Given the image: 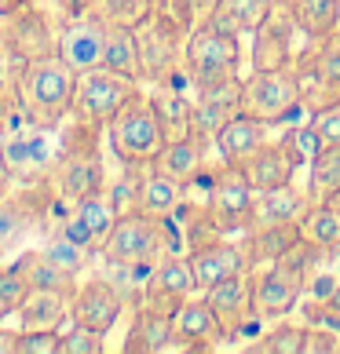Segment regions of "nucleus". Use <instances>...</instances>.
Wrapping results in <instances>:
<instances>
[{"mask_svg": "<svg viewBox=\"0 0 340 354\" xmlns=\"http://www.w3.org/2000/svg\"><path fill=\"white\" fill-rule=\"evenodd\" d=\"M73 88H77V73L59 59V51L30 59L19 73L22 113L30 117L33 124L59 128L73 113Z\"/></svg>", "mask_w": 340, "mask_h": 354, "instance_id": "f257e3e1", "label": "nucleus"}, {"mask_svg": "<svg viewBox=\"0 0 340 354\" xmlns=\"http://www.w3.org/2000/svg\"><path fill=\"white\" fill-rule=\"evenodd\" d=\"M107 142H110V153L121 165L147 168V165L158 161V153L165 150L168 139L158 124V113H154L150 99L143 95V91H136V95L114 113V121L107 124Z\"/></svg>", "mask_w": 340, "mask_h": 354, "instance_id": "f03ea898", "label": "nucleus"}, {"mask_svg": "<svg viewBox=\"0 0 340 354\" xmlns=\"http://www.w3.org/2000/svg\"><path fill=\"white\" fill-rule=\"evenodd\" d=\"M208 219L220 234H249L256 212V187L242 161H220L205 194Z\"/></svg>", "mask_w": 340, "mask_h": 354, "instance_id": "7ed1b4c3", "label": "nucleus"}, {"mask_svg": "<svg viewBox=\"0 0 340 354\" xmlns=\"http://www.w3.org/2000/svg\"><path fill=\"white\" fill-rule=\"evenodd\" d=\"M242 37L205 22L187 33L183 41V73L190 84H213L227 77H242Z\"/></svg>", "mask_w": 340, "mask_h": 354, "instance_id": "20e7f679", "label": "nucleus"}, {"mask_svg": "<svg viewBox=\"0 0 340 354\" xmlns=\"http://www.w3.org/2000/svg\"><path fill=\"white\" fill-rule=\"evenodd\" d=\"M304 110L300 102V84L293 66L282 70H253L242 77V113L267 124H285Z\"/></svg>", "mask_w": 340, "mask_h": 354, "instance_id": "39448f33", "label": "nucleus"}, {"mask_svg": "<svg viewBox=\"0 0 340 354\" xmlns=\"http://www.w3.org/2000/svg\"><path fill=\"white\" fill-rule=\"evenodd\" d=\"M168 245H172V238H168V219L132 212V216L117 219L114 234L102 245V256L114 259V263H128V267L147 270L168 252Z\"/></svg>", "mask_w": 340, "mask_h": 354, "instance_id": "423d86ee", "label": "nucleus"}, {"mask_svg": "<svg viewBox=\"0 0 340 354\" xmlns=\"http://www.w3.org/2000/svg\"><path fill=\"white\" fill-rule=\"evenodd\" d=\"M139 91V81L125 73H114L107 66H96L88 73H77V88H73V121H84L91 128H107L114 121V113L125 106Z\"/></svg>", "mask_w": 340, "mask_h": 354, "instance_id": "0eeeda50", "label": "nucleus"}, {"mask_svg": "<svg viewBox=\"0 0 340 354\" xmlns=\"http://www.w3.org/2000/svg\"><path fill=\"white\" fill-rule=\"evenodd\" d=\"M183 41L187 33H179L168 19H161L158 11L136 26V48H139V70L143 81H168V77L183 73Z\"/></svg>", "mask_w": 340, "mask_h": 354, "instance_id": "6e6552de", "label": "nucleus"}, {"mask_svg": "<svg viewBox=\"0 0 340 354\" xmlns=\"http://www.w3.org/2000/svg\"><path fill=\"white\" fill-rule=\"evenodd\" d=\"M48 132L51 128L30 121L26 132H15V136H8L4 142H0V157H4V168L11 172V179L33 187V183H44L51 176L59 153H55V147H51Z\"/></svg>", "mask_w": 340, "mask_h": 354, "instance_id": "1a4fd4ad", "label": "nucleus"}, {"mask_svg": "<svg viewBox=\"0 0 340 354\" xmlns=\"http://www.w3.org/2000/svg\"><path fill=\"white\" fill-rule=\"evenodd\" d=\"M307 274L289 259L267 263L264 270H256V318L260 322H282L285 314H293L304 299Z\"/></svg>", "mask_w": 340, "mask_h": 354, "instance_id": "9d476101", "label": "nucleus"}, {"mask_svg": "<svg viewBox=\"0 0 340 354\" xmlns=\"http://www.w3.org/2000/svg\"><path fill=\"white\" fill-rule=\"evenodd\" d=\"M296 37H304V30L296 26L293 11H289V0H278L274 4V11L267 15V22L260 26V30L253 33V70H282V66H293L296 55L304 48L296 44Z\"/></svg>", "mask_w": 340, "mask_h": 354, "instance_id": "9b49d317", "label": "nucleus"}, {"mask_svg": "<svg viewBox=\"0 0 340 354\" xmlns=\"http://www.w3.org/2000/svg\"><path fill=\"white\" fill-rule=\"evenodd\" d=\"M202 296L208 299V307L216 310L220 325L227 329V339L245 333L256 322V270L253 267H242V270L227 274L224 281L205 288Z\"/></svg>", "mask_w": 340, "mask_h": 354, "instance_id": "f8f14e48", "label": "nucleus"}, {"mask_svg": "<svg viewBox=\"0 0 340 354\" xmlns=\"http://www.w3.org/2000/svg\"><path fill=\"white\" fill-rule=\"evenodd\" d=\"M125 296L114 288L110 278H88L77 285V292L70 296V322L88 325V329L110 333L125 314Z\"/></svg>", "mask_w": 340, "mask_h": 354, "instance_id": "ddd939ff", "label": "nucleus"}, {"mask_svg": "<svg viewBox=\"0 0 340 354\" xmlns=\"http://www.w3.org/2000/svg\"><path fill=\"white\" fill-rule=\"evenodd\" d=\"M194 296V274H190V259L165 252L158 263L150 267L147 281H143V304L158 307L165 314H172L183 299Z\"/></svg>", "mask_w": 340, "mask_h": 354, "instance_id": "4468645a", "label": "nucleus"}, {"mask_svg": "<svg viewBox=\"0 0 340 354\" xmlns=\"http://www.w3.org/2000/svg\"><path fill=\"white\" fill-rule=\"evenodd\" d=\"M190 274H194V292H205L216 281H224L227 274L249 267V252L238 241H227V234L205 238L198 245H190Z\"/></svg>", "mask_w": 340, "mask_h": 354, "instance_id": "2eb2a0df", "label": "nucleus"}, {"mask_svg": "<svg viewBox=\"0 0 340 354\" xmlns=\"http://www.w3.org/2000/svg\"><path fill=\"white\" fill-rule=\"evenodd\" d=\"M172 336L179 351H213L227 339V329L220 325L208 299L202 292H194L172 310Z\"/></svg>", "mask_w": 340, "mask_h": 354, "instance_id": "dca6fc26", "label": "nucleus"}, {"mask_svg": "<svg viewBox=\"0 0 340 354\" xmlns=\"http://www.w3.org/2000/svg\"><path fill=\"white\" fill-rule=\"evenodd\" d=\"M102 33H107V26H102L99 15H81V19H70V26L59 33V59L66 62L73 73H88L102 66Z\"/></svg>", "mask_w": 340, "mask_h": 354, "instance_id": "f3484780", "label": "nucleus"}, {"mask_svg": "<svg viewBox=\"0 0 340 354\" xmlns=\"http://www.w3.org/2000/svg\"><path fill=\"white\" fill-rule=\"evenodd\" d=\"M190 81L183 73V81L168 77V81H158L150 91V106L158 113V124L165 139H179V136H190V117H194V102H190Z\"/></svg>", "mask_w": 340, "mask_h": 354, "instance_id": "a211bd4d", "label": "nucleus"}, {"mask_svg": "<svg viewBox=\"0 0 340 354\" xmlns=\"http://www.w3.org/2000/svg\"><path fill=\"white\" fill-rule=\"evenodd\" d=\"M208 150H213V142H205L202 136H179V139H168L165 150L158 153V161H154V168L165 176H172L176 183H183V187H190V183H198L205 165H208Z\"/></svg>", "mask_w": 340, "mask_h": 354, "instance_id": "6ab92c4d", "label": "nucleus"}, {"mask_svg": "<svg viewBox=\"0 0 340 354\" xmlns=\"http://www.w3.org/2000/svg\"><path fill=\"white\" fill-rule=\"evenodd\" d=\"M242 165H245V172H249L256 194H260V190H274V187H285V183H293L296 168H300V161L293 157V150L285 147L282 139H278V142L267 139L264 147L253 150Z\"/></svg>", "mask_w": 340, "mask_h": 354, "instance_id": "aec40b11", "label": "nucleus"}, {"mask_svg": "<svg viewBox=\"0 0 340 354\" xmlns=\"http://www.w3.org/2000/svg\"><path fill=\"white\" fill-rule=\"evenodd\" d=\"M267 139H271V124L256 121V117L238 110L213 136V150L220 153V161H245V157H249L253 150H260Z\"/></svg>", "mask_w": 340, "mask_h": 354, "instance_id": "412c9836", "label": "nucleus"}, {"mask_svg": "<svg viewBox=\"0 0 340 354\" xmlns=\"http://www.w3.org/2000/svg\"><path fill=\"white\" fill-rule=\"evenodd\" d=\"M176 347V336H172V314H165L158 307H136V318L128 325V336H125V354H161V351H172Z\"/></svg>", "mask_w": 340, "mask_h": 354, "instance_id": "4be33fe9", "label": "nucleus"}, {"mask_svg": "<svg viewBox=\"0 0 340 354\" xmlns=\"http://www.w3.org/2000/svg\"><path fill=\"white\" fill-rule=\"evenodd\" d=\"M4 41L11 51H22V59H41V55H51L59 44V37H51L48 30V19L41 11H15L8 15V30H4Z\"/></svg>", "mask_w": 340, "mask_h": 354, "instance_id": "5701e85b", "label": "nucleus"}, {"mask_svg": "<svg viewBox=\"0 0 340 354\" xmlns=\"http://www.w3.org/2000/svg\"><path fill=\"white\" fill-rule=\"evenodd\" d=\"M300 238H304V234H300V223H256V227H249V238H245L249 267L256 270V267L278 263Z\"/></svg>", "mask_w": 340, "mask_h": 354, "instance_id": "b1692460", "label": "nucleus"}, {"mask_svg": "<svg viewBox=\"0 0 340 354\" xmlns=\"http://www.w3.org/2000/svg\"><path fill=\"white\" fill-rule=\"evenodd\" d=\"M19 329H59L70 322V296L55 288H30L19 307Z\"/></svg>", "mask_w": 340, "mask_h": 354, "instance_id": "393cba45", "label": "nucleus"}, {"mask_svg": "<svg viewBox=\"0 0 340 354\" xmlns=\"http://www.w3.org/2000/svg\"><path fill=\"white\" fill-rule=\"evenodd\" d=\"M311 194L285 183L274 190H260L256 194V212H253V227L256 223H300V216L307 212Z\"/></svg>", "mask_w": 340, "mask_h": 354, "instance_id": "a878e982", "label": "nucleus"}, {"mask_svg": "<svg viewBox=\"0 0 340 354\" xmlns=\"http://www.w3.org/2000/svg\"><path fill=\"white\" fill-rule=\"evenodd\" d=\"M183 194H187V187H183V183H176L172 176L158 172L154 165L143 168V198H139V212L158 216V219H172V216L179 212V205H183Z\"/></svg>", "mask_w": 340, "mask_h": 354, "instance_id": "bb28decb", "label": "nucleus"}, {"mask_svg": "<svg viewBox=\"0 0 340 354\" xmlns=\"http://www.w3.org/2000/svg\"><path fill=\"white\" fill-rule=\"evenodd\" d=\"M278 0H220L216 15L208 19L220 30H227L234 37H253L260 26L267 22V15L274 11Z\"/></svg>", "mask_w": 340, "mask_h": 354, "instance_id": "cd10ccee", "label": "nucleus"}, {"mask_svg": "<svg viewBox=\"0 0 340 354\" xmlns=\"http://www.w3.org/2000/svg\"><path fill=\"white\" fill-rule=\"evenodd\" d=\"M107 26L102 33V66L114 70V73H125L132 81H143V70H139V48H136V30L128 26Z\"/></svg>", "mask_w": 340, "mask_h": 354, "instance_id": "c85d7f7f", "label": "nucleus"}, {"mask_svg": "<svg viewBox=\"0 0 340 354\" xmlns=\"http://www.w3.org/2000/svg\"><path fill=\"white\" fill-rule=\"evenodd\" d=\"M289 11L307 41H322L340 30V0H289Z\"/></svg>", "mask_w": 340, "mask_h": 354, "instance_id": "c756f323", "label": "nucleus"}, {"mask_svg": "<svg viewBox=\"0 0 340 354\" xmlns=\"http://www.w3.org/2000/svg\"><path fill=\"white\" fill-rule=\"evenodd\" d=\"M70 212L88 227V234H91V238H96V245H99V252H102V245H107V238L114 234L117 219H121L107 190H96V194H88V198L73 201V205H70Z\"/></svg>", "mask_w": 340, "mask_h": 354, "instance_id": "7c9ffc66", "label": "nucleus"}, {"mask_svg": "<svg viewBox=\"0 0 340 354\" xmlns=\"http://www.w3.org/2000/svg\"><path fill=\"white\" fill-rule=\"evenodd\" d=\"M15 263L22 267V274L30 278L33 288H55V292H66V296L77 292V274L62 270L59 263H51V259L41 252V248H26V252L15 259Z\"/></svg>", "mask_w": 340, "mask_h": 354, "instance_id": "2f4dec72", "label": "nucleus"}, {"mask_svg": "<svg viewBox=\"0 0 340 354\" xmlns=\"http://www.w3.org/2000/svg\"><path fill=\"white\" fill-rule=\"evenodd\" d=\"M300 234H304V241L325 248V252H337L340 248V212L325 201H311L307 212L300 216Z\"/></svg>", "mask_w": 340, "mask_h": 354, "instance_id": "473e14b6", "label": "nucleus"}, {"mask_svg": "<svg viewBox=\"0 0 340 354\" xmlns=\"http://www.w3.org/2000/svg\"><path fill=\"white\" fill-rule=\"evenodd\" d=\"M300 59L333 91H340V30L333 37H322V41H307V48L300 51Z\"/></svg>", "mask_w": 340, "mask_h": 354, "instance_id": "72a5a7b5", "label": "nucleus"}, {"mask_svg": "<svg viewBox=\"0 0 340 354\" xmlns=\"http://www.w3.org/2000/svg\"><path fill=\"white\" fill-rule=\"evenodd\" d=\"M340 187V142H333V147H322L319 157L307 165V194H311V201H319L325 198L330 190Z\"/></svg>", "mask_w": 340, "mask_h": 354, "instance_id": "f704fd0d", "label": "nucleus"}, {"mask_svg": "<svg viewBox=\"0 0 340 354\" xmlns=\"http://www.w3.org/2000/svg\"><path fill=\"white\" fill-rule=\"evenodd\" d=\"M91 15H99L110 26H128L136 30L154 15V0H91Z\"/></svg>", "mask_w": 340, "mask_h": 354, "instance_id": "c9c22d12", "label": "nucleus"}, {"mask_svg": "<svg viewBox=\"0 0 340 354\" xmlns=\"http://www.w3.org/2000/svg\"><path fill=\"white\" fill-rule=\"evenodd\" d=\"M304 339H307V325L278 322V325H271L249 351H256V354H304Z\"/></svg>", "mask_w": 340, "mask_h": 354, "instance_id": "e433bc0d", "label": "nucleus"}, {"mask_svg": "<svg viewBox=\"0 0 340 354\" xmlns=\"http://www.w3.org/2000/svg\"><path fill=\"white\" fill-rule=\"evenodd\" d=\"M121 168H125V176L107 183V194L117 208V216H132L139 212V198H143V168L136 165H121Z\"/></svg>", "mask_w": 340, "mask_h": 354, "instance_id": "4c0bfd02", "label": "nucleus"}, {"mask_svg": "<svg viewBox=\"0 0 340 354\" xmlns=\"http://www.w3.org/2000/svg\"><path fill=\"white\" fill-rule=\"evenodd\" d=\"M41 252L51 259V263H59L62 270H70V274H81L84 267H88V248H81L77 241H70L62 230H51L48 234V241L41 245Z\"/></svg>", "mask_w": 340, "mask_h": 354, "instance_id": "58836bf2", "label": "nucleus"}, {"mask_svg": "<svg viewBox=\"0 0 340 354\" xmlns=\"http://www.w3.org/2000/svg\"><path fill=\"white\" fill-rule=\"evenodd\" d=\"M30 278L22 274L19 263H0V322L8 318V314H19L22 299L30 296Z\"/></svg>", "mask_w": 340, "mask_h": 354, "instance_id": "ea45409f", "label": "nucleus"}, {"mask_svg": "<svg viewBox=\"0 0 340 354\" xmlns=\"http://www.w3.org/2000/svg\"><path fill=\"white\" fill-rule=\"evenodd\" d=\"M107 351V333L88 329V325L70 322V329L59 336V354H102Z\"/></svg>", "mask_w": 340, "mask_h": 354, "instance_id": "a19ab883", "label": "nucleus"}, {"mask_svg": "<svg viewBox=\"0 0 340 354\" xmlns=\"http://www.w3.org/2000/svg\"><path fill=\"white\" fill-rule=\"evenodd\" d=\"M26 223H30V216H26V208L19 201H11V198L0 201V256L26 234Z\"/></svg>", "mask_w": 340, "mask_h": 354, "instance_id": "79ce46f5", "label": "nucleus"}, {"mask_svg": "<svg viewBox=\"0 0 340 354\" xmlns=\"http://www.w3.org/2000/svg\"><path fill=\"white\" fill-rule=\"evenodd\" d=\"M282 142L293 150V157L300 161V168L304 165H311L319 157V150H322V139H319V132H315V124H300V128H289V132L282 136Z\"/></svg>", "mask_w": 340, "mask_h": 354, "instance_id": "37998d69", "label": "nucleus"}, {"mask_svg": "<svg viewBox=\"0 0 340 354\" xmlns=\"http://www.w3.org/2000/svg\"><path fill=\"white\" fill-rule=\"evenodd\" d=\"M59 329H22L19 354H59Z\"/></svg>", "mask_w": 340, "mask_h": 354, "instance_id": "c03bdc74", "label": "nucleus"}, {"mask_svg": "<svg viewBox=\"0 0 340 354\" xmlns=\"http://www.w3.org/2000/svg\"><path fill=\"white\" fill-rule=\"evenodd\" d=\"M340 351V329L325 322L307 325V339H304V354H337Z\"/></svg>", "mask_w": 340, "mask_h": 354, "instance_id": "a18cd8bd", "label": "nucleus"}, {"mask_svg": "<svg viewBox=\"0 0 340 354\" xmlns=\"http://www.w3.org/2000/svg\"><path fill=\"white\" fill-rule=\"evenodd\" d=\"M311 124H315L322 147H333V142H340V99L311 113Z\"/></svg>", "mask_w": 340, "mask_h": 354, "instance_id": "49530a36", "label": "nucleus"}, {"mask_svg": "<svg viewBox=\"0 0 340 354\" xmlns=\"http://www.w3.org/2000/svg\"><path fill=\"white\" fill-rule=\"evenodd\" d=\"M319 310L311 314V322H325V325H333V329H340V281L333 285V292L325 304H315Z\"/></svg>", "mask_w": 340, "mask_h": 354, "instance_id": "de8ad7c7", "label": "nucleus"}, {"mask_svg": "<svg viewBox=\"0 0 340 354\" xmlns=\"http://www.w3.org/2000/svg\"><path fill=\"white\" fill-rule=\"evenodd\" d=\"M62 15L70 19H81V15H91V0H55Z\"/></svg>", "mask_w": 340, "mask_h": 354, "instance_id": "09e8293b", "label": "nucleus"}, {"mask_svg": "<svg viewBox=\"0 0 340 354\" xmlns=\"http://www.w3.org/2000/svg\"><path fill=\"white\" fill-rule=\"evenodd\" d=\"M19 333L22 329H8V325H0V354H19Z\"/></svg>", "mask_w": 340, "mask_h": 354, "instance_id": "8fccbe9b", "label": "nucleus"}, {"mask_svg": "<svg viewBox=\"0 0 340 354\" xmlns=\"http://www.w3.org/2000/svg\"><path fill=\"white\" fill-rule=\"evenodd\" d=\"M8 194H11V172L4 168V157H0V201H4Z\"/></svg>", "mask_w": 340, "mask_h": 354, "instance_id": "3c124183", "label": "nucleus"}, {"mask_svg": "<svg viewBox=\"0 0 340 354\" xmlns=\"http://www.w3.org/2000/svg\"><path fill=\"white\" fill-rule=\"evenodd\" d=\"M337 270H340V248H337Z\"/></svg>", "mask_w": 340, "mask_h": 354, "instance_id": "603ef678", "label": "nucleus"}]
</instances>
